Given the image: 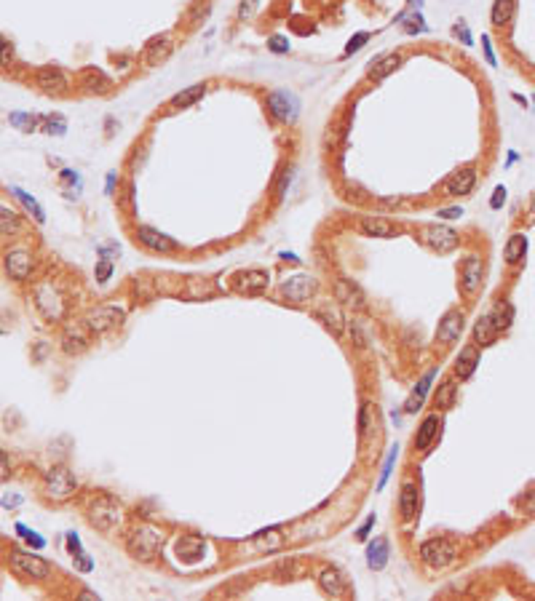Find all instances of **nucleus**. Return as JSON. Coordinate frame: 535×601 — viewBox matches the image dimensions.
Wrapping results in <instances>:
<instances>
[{"label":"nucleus","instance_id":"obj_1","mask_svg":"<svg viewBox=\"0 0 535 601\" xmlns=\"http://www.w3.org/2000/svg\"><path fill=\"white\" fill-rule=\"evenodd\" d=\"M161 545H164V535H161V529H156V526H150V524H144L140 526L134 535H129V540H126V548H129V553L134 556V559H153L158 551H161Z\"/></svg>","mask_w":535,"mask_h":601},{"label":"nucleus","instance_id":"obj_2","mask_svg":"<svg viewBox=\"0 0 535 601\" xmlns=\"http://www.w3.org/2000/svg\"><path fill=\"white\" fill-rule=\"evenodd\" d=\"M88 519H91V524H94L97 529H102V532H113V529L121 524V508L115 505L113 497L100 495L97 500L88 505Z\"/></svg>","mask_w":535,"mask_h":601},{"label":"nucleus","instance_id":"obj_3","mask_svg":"<svg viewBox=\"0 0 535 601\" xmlns=\"http://www.w3.org/2000/svg\"><path fill=\"white\" fill-rule=\"evenodd\" d=\"M455 556H458L455 545L450 540H444V537H433V540L420 545V561H423L426 566H431V569H444V566H450L455 561Z\"/></svg>","mask_w":535,"mask_h":601},{"label":"nucleus","instance_id":"obj_4","mask_svg":"<svg viewBox=\"0 0 535 601\" xmlns=\"http://www.w3.org/2000/svg\"><path fill=\"white\" fill-rule=\"evenodd\" d=\"M75 486H78V481L75 476L67 470V468H51L48 473H46V479H43V489H46V495L51 497V500H67L73 492H75Z\"/></svg>","mask_w":535,"mask_h":601},{"label":"nucleus","instance_id":"obj_5","mask_svg":"<svg viewBox=\"0 0 535 601\" xmlns=\"http://www.w3.org/2000/svg\"><path fill=\"white\" fill-rule=\"evenodd\" d=\"M8 564H11L14 572H19L24 578L46 580V578L51 575L48 561H43L41 556H32V553H24V551H11V553H8Z\"/></svg>","mask_w":535,"mask_h":601},{"label":"nucleus","instance_id":"obj_6","mask_svg":"<svg viewBox=\"0 0 535 601\" xmlns=\"http://www.w3.org/2000/svg\"><path fill=\"white\" fill-rule=\"evenodd\" d=\"M268 110H270V115L279 120V123H294L297 120V113H300V102L294 94H289V91H273V94H268Z\"/></svg>","mask_w":535,"mask_h":601},{"label":"nucleus","instance_id":"obj_7","mask_svg":"<svg viewBox=\"0 0 535 601\" xmlns=\"http://www.w3.org/2000/svg\"><path fill=\"white\" fill-rule=\"evenodd\" d=\"M417 238L423 240L429 249L439 251V254H447V251H453V249H458V243H460L458 233H455V230H450V227H442V225H429V227H423Z\"/></svg>","mask_w":535,"mask_h":601},{"label":"nucleus","instance_id":"obj_8","mask_svg":"<svg viewBox=\"0 0 535 601\" xmlns=\"http://www.w3.org/2000/svg\"><path fill=\"white\" fill-rule=\"evenodd\" d=\"M35 305H38V310H41L46 318L59 321L64 316L62 297H59V292L54 289V283H48V280L35 286Z\"/></svg>","mask_w":535,"mask_h":601},{"label":"nucleus","instance_id":"obj_9","mask_svg":"<svg viewBox=\"0 0 535 601\" xmlns=\"http://www.w3.org/2000/svg\"><path fill=\"white\" fill-rule=\"evenodd\" d=\"M316 289H319V283L316 278H310V276H292L281 283V294L287 297L289 302H306L310 300L313 294H316Z\"/></svg>","mask_w":535,"mask_h":601},{"label":"nucleus","instance_id":"obj_10","mask_svg":"<svg viewBox=\"0 0 535 601\" xmlns=\"http://www.w3.org/2000/svg\"><path fill=\"white\" fill-rule=\"evenodd\" d=\"M482 276H485V265L479 257H466V260L460 262V292L463 294H476L479 292V286H482Z\"/></svg>","mask_w":535,"mask_h":601},{"label":"nucleus","instance_id":"obj_11","mask_svg":"<svg viewBox=\"0 0 535 601\" xmlns=\"http://www.w3.org/2000/svg\"><path fill=\"white\" fill-rule=\"evenodd\" d=\"M137 240H140L142 246H147L150 251H158V254H171V251L180 249L177 240H171L169 236L153 230V227H147V225H140V227H137Z\"/></svg>","mask_w":535,"mask_h":601},{"label":"nucleus","instance_id":"obj_12","mask_svg":"<svg viewBox=\"0 0 535 601\" xmlns=\"http://www.w3.org/2000/svg\"><path fill=\"white\" fill-rule=\"evenodd\" d=\"M121 318H124V310H121V307H115V305H102V307H97V310L88 313L86 326H88L91 332H107V329H113L115 323H121Z\"/></svg>","mask_w":535,"mask_h":601},{"label":"nucleus","instance_id":"obj_13","mask_svg":"<svg viewBox=\"0 0 535 601\" xmlns=\"http://www.w3.org/2000/svg\"><path fill=\"white\" fill-rule=\"evenodd\" d=\"M460 332H463V313L460 310H447L444 318L439 321V326H436V342L453 345V342H458Z\"/></svg>","mask_w":535,"mask_h":601},{"label":"nucleus","instance_id":"obj_14","mask_svg":"<svg viewBox=\"0 0 535 601\" xmlns=\"http://www.w3.org/2000/svg\"><path fill=\"white\" fill-rule=\"evenodd\" d=\"M473 184H476V169L463 166V169H458L447 177L444 190H447V195H469L473 190Z\"/></svg>","mask_w":535,"mask_h":601},{"label":"nucleus","instance_id":"obj_15","mask_svg":"<svg viewBox=\"0 0 535 601\" xmlns=\"http://www.w3.org/2000/svg\"><path fill=\"white\" fill-rule=\"evenodd\" d=\"M171 48H174V43H171L169 35H156V38H150L144 43L142 61L147 67H156V64H161L164 59H169Z\"/></svg>","mask_w":535,"mask_h":601},{"label":"nucleus","instance_id":"obj_16","mask_svg":"<svg viewBox=\"0 0 535 601\" xmlns=\"http://www.w3.org/2000/svg\"><path fill=\"white\" fill-rule=\"evenodd\" d=\"M6 273L14 280H24L32 273V257L24 249H11L6 251Z\"/></svg>","mask_w":535,"mask_h":601},{"label":"nucleus","instance_id":"obj_17","mask_svg":"<svg viewBox=\"0 0 535 601\" xmlns=\"http://www.w3.org/2000/svg\"><path fill=\"white\" fill-rule=\"evenodd\" d=\"M35 80H38V86H41L43 91H51V94L67 91V75H64L59 67H41Z\"/></svg>","mask_w":535,"mask_h":601},{"label":"nucleus","instance_id":"obj_18","mask_svg":"<svg viewBox=\"0 0 535 601\" xmlns=\"http://www.w3.org/2000/svg\"><path fill=\"white\" fill-rule=\"evenodd\" d=\"M233 286H236V292H241V294H260L268 286V273H263V270L238 273L236 280H233Z\"/></svg>","mask_w":535,"mask_h":601},{"label":"nucleus","instance_id":"obj_19","mask_svg":"<svg viewBox=\"0 0 535 601\" xmlns=\"http://www.w3.org/2000/svg\"><path fill=\"white\" fill-rule=\"evenodd\" d=\"M78 80H81L83 91H88V94H107L110 86H113L110 78L104 75L102 70H97V67H86V70H81Z\"/></svg>","mask_w":535,"mask_h":601},{"label":"nucleus","instance_id":"obj_20","mask_svg":"<svg viewBox=\"0 0 535 601\" xmlns=\"http://www.w3.org/2000/svg\"><path fill=\"white\" fill-rule=\"evenodd\" d=\"M319 585H321V591H324V593H330V596H346V593L350 591L348 580H346V578H343V572H340V569H335V566H330V569H324V572H321Z\"/></svg>","mask_w":535,"mask_h":601},{"label":"nucleus","instance_id":"obj_21","mask_svg":"<svg viewBox=\"0 0 535 601\" xmlns=\"http://www.w3.org/2000/svg\"><path fill=\"white\" fill-rule=\"evenodd\" d=\"M362 230L375 238H396L399 236V225L383 220V217H362Z\"/></svg>","mask_w":535,"mask_h":601},{"label":"nucleus","instance_id":"obj_22","mask_svg":"<svg viewBox=\"0 0 535 601\" xmlns=\"http://www.w3.org/2000/svg\"><path fill=\"white\" fill-rule=\"evenodd\" d=\"M206 94V83H196V86H187L185 91H180V94H174L171 102H169V107L171 110H185L190 104H196V102L201 99Z\"/></svg>","mask_w":535,"mask_h":601},{"label":"nucleus","instance_id":"obj_23","mask_svg":"<svg viewBox=\"0 0 535 601\" xmlns=\"http://www.w3.org/2000/svg\"><path fill=\"white\" fill-rule=\"evenodd\" d=\"M476 363H479L476 347H463L460 356L455 359V374H458L460 380H469L473 372H476Z\"/></svg>","mask_w":535,"mask_h":601},{"label":"nucleus","instance_id":"obj_24","mask_svg":"<svg viewBox=\"0 0 535 601\" xmlns=\"http://www.w3.org/2000/svg\"><path fill=\"white\" fill-rule=\"evenodd\" d=\"M433 377H436V372H429L423 380L415 385V390H412L407 403H404V412H407V414H415V412L423 406V401H426V393H429V388H431Z\"/></svg>","mask_w":535,"mask_h":601},{"label":"nucleus","instance_id":"obj_25","mask_svg":"<svg viewBox=\"0 0 535 601\" xmlns=\"http://www.w3.org/2000/svg\"><path fill=\"white\" fill-rule=\"evenodd\" d=\"M399 513L404 521H412L417 513V486L415 484H404L402 495H399Z\"/></svg>","mask_w":535,"mask_h":601},{"label":"nucleus","instance_id":"obj_26","mask_svg":"<svg viewBox=\"0 0 535 601\" xmlns=\"http://www.w3.org/2000/svg\"><path fill=\"white\" fill-rule=\"evenodd\" d=\"M516 14V0H495L493 11H490V19L495 27H509L511 19Z\"/></svg>","mask_w":535,"mask_h":601},{"label":"nucleus","instance_id":"obj_27","mask_svg":"<svg viewBox=\"0 0 535 601\" xmlns=\"http://www.w3.org/2000/svg\"><path fill=\"white\" fill-rule=\"evenodd\" d=\"M367 564L370 569H383L388 564V540L386 537H377L375 542H370L367 548Z\"/></svg>","mask_w":535,"mask_h":601},{"label":"nucleus","instance_id":"obj_28","mask_svg":"<svg viewBox=\"0 0 535 601\" xmlns=\"http://www.w3.org/2000/svg\"><path fill=\"white\" fill-rule=\"evenodd\" d=\"M498 332H500V329L495 326L493 316H485V318L476 321V326H473V342H476V345H490V342H495Z\"/></svg>","mask_w":535,"mask_h":601},{"label":"nucleus","instance_id":"obj_29","mask_svg":"<svg viewBox=\"0 0 535 601\" xmlns=\"http://www.w3.org/2000/svg\"><path fill=\"white\" fill-rule=\"evenodd\" d=\"M436 433H439V417L431 414V417H426L423 425L417 428V433H415V446H417V449H429V443L436 439Z\"/></svg>","mask_w":535,"mask_h":601},{"label":"nucleus","instance_id":"obj_30","mask_svg":"<svg viewBox=\"0 0 535 601\" xmlns=\"http://www.w3.org/2000/svg\"><path fill=\"white\" fill-rule=\"evenodd\" d=\"M177 553L180 559L185 556L187 561H196L204 556V540L201 537H180L177 540Z\"/></svg>","mask_w":535,"mask_h":601},{"label":"nucleus","instance_id":"obj_31","mask_svg":"<svg viewBox=\"0 0 535 601\" xmlns=\"http://www.w3.org/2000/svg\"><path fill=\"white\" fill-rule=\"evenodd\" d=\"M506 262L509 265H516V262H522L525 260V254H527V238L522 236V233H516V236H511L509 238V243H506Z\"/></svg>","mask_w":535,"mask_h":601},{"label":"nucleus","instance_id":"obj_32","mask_svg":"<svg viewBox=\"0 0 535 601\" xmlns=\"http://www.w3.org/2000/svg\"><path fill=\"white\" fill-rule=\"evenodd\" d=\"M402 64V54H391V57H383V59L377 61L375 67L370 70V78L377 83V80H386L388 75H391L393 70Z\"/></svg>","mask_w":535,"mask_h":601},{"label":"nucleus","instance_id":"obj_33","mask_svg":"<svg viewBox=\"0 0 535 601\" xmlns=\"http://www.w3.org/2000/svg\"><path fill=\"white\" fill-rule=\"evenodd\" d=\"M86 345H88V337L83 334L81 326H70V329L64 332V345H62V347L67 350V353H81Z\"/></svg>","mask_w":535,"mask_h":601},{"label":"nucleus","instance_id":"obj_34","mask_svg":"<svg viewBox=\"0 0 535 601\" xmlns=\"http://www.w3.org/2000/svg\"><path fill=\"white\" fill-rule=\"evenodd\" d=\"M11 193H14V195L19 198L21 206H24V209H27V211H30V214L35 217V222H46V211H43V206L38 203V200L30 198V195H27V193H24L21 187H11Z\"/></svg>","mask_w":535,"mask_h":601},{"label":"nucleus","instance_id":"obj_35","mask_svg":"<svg viewBox=\"0 0 535 601\" xmlns=\"http://www.w3.org/2000/svg\"><path fill=\"white\" fill-rule=\"evenodd\" d=\"M11 126H17L19 131H38L41 128V115H27V113H11L8 115Z\"/></svg>","mask_w":535,"mask_h":601},{"label":"nucleus","instance_id":"obj_36","mask_svg":"<svg viewBox=\"0 0 535 601\" xmlns=\"http://www.w3.org/2000/svg\"><path fill=\"white\" fill-rule=\"evenodd\" d=\"M455 393H458V385H455L453 380H444L439 385V390H436V406L450 409L455 403Z\"/></svg>","mask_w":535,"mask_h":601},{"label":"nucleus","instance_id":"obj_37","mask_svg":"<svg viewBox=\"0 0 535 601\" xmlns=\"http://www.w3.org/2000/svg\"><path fill=\"white\" fill-rule=\"evenodd\" d=\"M490 316H493L498 329H509V326H511V318H514V307H511V302H500V305L495 307V313H490Z\"/></svg>","mask_w":535,"mask_h":601},{"label":"nucleus","instance_id":"obj_38","mask_svg":"<svg viewBox=\"0 0 535 601\" xmlns=\"http://www.w3.org/2000/svg\"><path fill=\"white\" fill-rule=\"evenodd\" d=\"M337 297L340 300H346L350 302V305H356V307H362L364 302H362V294H359V289L353 286V283H348V280H337Z\"/></svg>","mask_w":535,"mask_h":601},{"label":"nucleus","instance_id":"obj_39","mask_svg":"<svg viewBox=\"0 0 535 601\" xmlns=\"http://www.w3.org/2000/svg\"><path fill=\"white\" fill-rule=\"evenodd\" d=\"M41 128L46 134H57V137H62L64 128H67V123H64L62 115H41Z\"/></svg>","mask_w":535,"mask_h":601},{"label":"nucleus","instance_id":"obj_40","mask_svg":"<svg viewBox=\"0 0 535 601\" xmlns=\"http://www.w3.org/2000/svg\"><path fill=\"white\" fill-rule=\"evenodd\" d=\"M316 316L319 318H324V323L330 326V329H335V332H340V313L332 307V305H324V307H319L316 310Z\"/></svg>","mask_w":535,"mask_h":601},{"label":"nucleus","instance_id":"obj_41","mask_svg":"<svg viewBox=\"0 0 535 601\" xmlns=\"http://www.w3.org/2000/svg\"><path fill=\"white\" fill-rule=\"evenodd\" d=\"M0 220H3V236H11V233L17 230V214H14L8 206H3V211H0Z\"/></svg>","mask_w":535,"mask_h":601},{"label":"nucleus","instance_id":"obj_42","mask_svg":"<svg viewBox=\"0 0 535 601\" xmlns=\"http://www.w3.org/2000/svg\"><path fill=\"white\" fill-rule=\"evenodd\" d=\"M396 455H399V446H393L391 452H388V460H386V465H383V473H380V481H377V489L386 486V481H388V476H391L393 462H396Z\"/></svg>","mask_w":535,"mask_h":601},{"label":"nucleus","instance_id":"obj_43","mask_svg":"<svg viewBox=\"0 0 535 601\" xmlns=\"http://www.w3.org/2000/svg\"><path fill=\"white\" fill-rule=\"evenodd\" d=\"M370 38H372L370 32H356V35H353V38L348 40V46H346V57H350V54H356L359 48H364V43H367V40H370Z\"/></svg>","mask_w":535,"mask_h":601},{"label":"nucleus","instance_id":"obj_44","mask_svg":"<svg viewBox=\"0 0 535 601\" xmlns=\"http://www.w3.org/2000/svg\"><path fill=\"white\" fill-rule=\"evenodd\" d=\"M17 532H19L24 540L30 542V545H35V548H43L46 545V540L43 537H38V532H32V529H27L24 524H17Z\"/></svg>","mask_w":535,"mask_h":601},{"label":"nucleus","instance_id":"obj_45","mask_svg":"<svg viewBox=\"0 0 535 601\" xmlns=\"http://www.w3.org/2000/svg\"><path fill=\"white\" fill-rule=\"evenodd\" d=\"M94 276H97V280H100V283H107V278L113 276V262L107 260V257H104V260H100V262H97V270H94Z\"/></svg>","mask_w":535,"mask_h":601},{"label":"nucleus","instance_id":"obj_46","mask_svg":"<svg viewBox=\"0 0 535 601\" xmlns=\"http://www.w3.org/2000/svg\"><path fill=\"white\" fill-rule=\"evenodd\" d=\"M268 48L273 51V54H287L289 51V40L284 35H273V38L268 40Z\"/></svg>","mask_w":535,"mask_h":601},{"label":"nucleus","instance_id":"obj_47","mask_svg":"<svg viewBox=\"0 0 535 601\" xmlns=\"http://www.w3.org/2000/svg\"><path fill=\"white\" fill-rule=\"evenodd\" d=\"M206 14H209V0H198V3H196V8L187 14V21H190V24H196V21H198V17H206Z\"/></svg>","mask_w":535,"mask_h":601},{"label":"nucleus","instance_id":"obj_48","mask_svg":"<svg viewBox=\"0 0 535 601\" xmlns=\"http://www.w3.org/2000/svg\"><path fill=\"white\" fill-rule=\"evenodd\" d=\"M292 182V166L284 169V174H281V180H279V187H276V198H284V193H287V184Z\"/></svg>","mask_w":535,"mask_h":601},{"label":"nucleus","instance_id":"obj_49","mask_svg":"<svg viewBox=\"0 0 535 601\" xmlns=\"http://www.w3.org/2000/svg\"><path fill=\"white\" fill-rule=\"evenodd\" d=\"M453 32H455V35H458V38H460V40H463L466 46H471V43H473L471 32H469V27H466V21H458V24H455V27H453Z\"/></svg>","mask_w":535,"mask_h":601},{"label":"nucleus","instance_id":"obj_50","mask_svg":"<svg viewBox=\"0 0 535 601\" xmlns=\"http://www.w3.org/2000/svg\"><path fill=\"white\" fill-rule=\"evenodd\" d=\"M503 203H506V187H503V184H498V187H495V190H493V198H490V206H493V209H500Z\"/></svg>","mask_w":535,"mask_h":601},{"label":"nucleus","instance_id":"obj_51","mask_svg":"<svg viewBox=\"0 0 535 601\" xmlns=\"http://www.w3.org/2000/svg\"><path fill=\"white\" fill-rule=\"evenodd\" d=\"M370 425V403H364V409H362V417H359V433H362V439L367 436V428Z\"/></svg>","mask_w":535,"mask_h":601},{"label":"nucleus","instance_id":"obj_52","mask_svg":"<svg viewBox=\"0 0 535 601\" xmlns=\"http://www.w3.org/2000/svg\"><path fill=\"white\" fill-rule=\"evenodd\" d=\"M372 526H375V516H370V519L364 521V524H362V526H359V532H356V540H367V537H370V529Z\"/></svg>","mask_w":535,"mask_h":601},{"label":"nucleus","instance_id":"obj_53","mask_svg":"<svg viewBox=\"0 0 535 601\" xmlns=\"http://www.w3.org/2000/svg\"><path fill=\"white\" fill-rule=\"evenodd\" d=\"M121 206H124L126 211H134V184H126V193H124Z\"/></svg>","mask_w":535,"mask_h":601},{"label":"nucleus","instance_id":"obj_54","mask_svg":"<svg viewBox=\"0 0 535 601\" xmlns=\"http://www.w3.org/2000/svg\"><path fill=\"white\" fill-rule=\"evenodd\" d=\"M67 548H70L73 559H75L78 553H83V551H81V540H78V535H75V532H70V535H67Z\"/></svg>","mask_w":535,"mask_h":601},{"label":"nucleus","instance_id":"obj_55","mask_svg":"<svg viewBox=\"0 0 535 601\" xmlns=\"http://www.w3.org/2000/svg\"><path fill=\"white\" fill-rule=\"evenodd\" d=\"M439 217H442V220H458V217H463V209H460V206H453V209H442V211H439Z\"/></svg>","mask_w":535,"mask_h":601},{"label":"nucleus","instance_id":"obj_56","mask_svg":"<svg viewBox=\"0 0 535 601\" xmlns=\"http://www.w3.org/2000/svg\"><path fill=\"white\" fill-rule=\"evenodd\" d=\"M482 48H485V57H487V64H498V61H495V54H493V46H490V38H487V35H482Z\"/></svg>","mask_w":535,"mask_h":601},{"label":"nucleus","instance_id":"obj_57","mask_svg":"<svg viewBox=\"0 0 535 601\" xmlns=\"http://www.w3.org/2000/svg\"><path fill=\"white\" fill-rule=\"evenodd\" d=\"M75 566H78L81 572H91L94 564H91V559H86V553H78V556H75Z\"/></svg>","mask_w":535,"mask_h":601},{"label":"nucleus","instance_id":"obj_58","mask_svg":"<svg viewBox=\"0 0 535 601\" xmlns=\"http://www.w3.org/2000/svg\"><path fill=\"white\" fill-rule=\"evenodd\" d=\"M113 187H115V174L107 177V193H113Z\"/></svg>","mask_w":535,"mask_h":601},{"label":"nucleus","instance_id":"obj_59","mask_svg":"<svg viewBox=\"0 0 535 601\" xmlns=\"http://www.w3.org/2000/svg\"><path fill=\"white\" fill-rule=\"evenodd\" d=\"M530 214L535 217V193H533V203H530Z\"/></svg>","mask_w":535,"mask_h":601},{"label":"nucleus","instance_id":"obj_60","mask_svg":"<svg viewBox=\"0 0 535 601\" xmlns=\"http://www.w3.org/2000/svg\"><path fill=\"white\" fill-rule=\"evenodd\" d=\"M533 102H535V97H533Z\"/></svg>","mask_w":535,"mask_h":601}]
</instances>
